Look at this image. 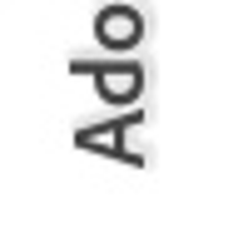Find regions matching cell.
Instances as JSON below:
<instances>
[{"label":"cell","instance_id":"7a4b0ae2","mask_svg":"<svg viewBox=\"0 0 248 243\" xmlns=\"http://www.w3.org/2000/svg\"><path fill=\"white\" fill-rule=\"evenodd\" d=\"M99 85L109 90V99H129L139 90V70H114V75H99Z\"/></svg>","mask_w":248,"mask_h":243},{"label":"cell","instance_id":"6da1fadb","mask_svg":"<svg viewBox=\"0 0 248 243\" xmlns=\"http://www.w3.org/2000/svg\"><path fill=\"white\" fill-rule=\"evenodd\" d=\"M139 30H144V25H139L134 10H105V15H99V40H105V45H114V50L134 45Z\"/></svg>","mask_w":248,"mask_h":243}]
</instances>
